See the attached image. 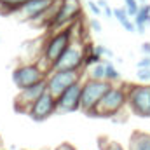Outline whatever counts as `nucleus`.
<instances>
[{
    "label": "nucleus",
    "instance_id": "nucleus-1",
    "mask_svg": "<svg viewBox=\"0 0 150 150\" xmlns=\"http://www.w3.org/2000/svg\"><path fill=\"white\" fill-rule=\"evenodd\" d=\"M91 44L82 42L80 38H72L65 52L59 56V59L54 63L52 70H80L86 61V54L89 51Z\"/></svg>",
    "mask_w": 150,
    "mask_h": 150
},
{
    "label": "nucleus",
    "instance_id": "nucleus-2",
    "mask_svg": "<svg viewBox=\"0 0 150 150\" xmlns=\"http://www.w3.org/2000/svg\"><path fill=\"white\" fill-rule=\"evenodd\" d=\"M72 38H74V23L68 28H61L59 32H56L54 35H51V38L45 44V49H44V61H45L47 68L52 70L54 63L65 52V49L68 47V44L72 42Z\"/></svg>",
    "mask_w": 150,
    "mask_h": 150
},
{
    "label": "nucleus",
    "instance_id": "nucleus-3",
    "mask_svg": "<svg viewBox=\"0 0 150 150\" xmlns=\"http://www.w3.org/2000/svg\"><path fill=\"white\" fill-rule=\"evenodd\" d=\"M126 103H127V89L115 87L112 84V87L105 93V96L100 100V103L94 107V110L91 113L98 117H112L120 112Z\"/></svg>",
    "mask_w": 150,
    "mask_h": 150
},
{
    "label": "nucleus",
    "instance_id": "nucleus-4",
    "mask_svg": "<svg viewBox=\"0 0 150 150\" xmlns=\"http://www.w3.org/2000/svg\"><path fill=\"white\" fill-rule=\"evenodd\" d=\"M110 87H112V82H108V80L89 79L87 82H84L82 93H80V110L86 113H91Z\"/></svg>",
    "mask_w": 150,
    "mask_h": 150
},
{
    "label": "nucleus",
    "instance_id": "nucleus-5",
    "mask_svg": "<svg viewBox=\"0 0 150 150\" xmlns=\"http://www.w3.org/2000/svg\"><path fill=\"white\" fill-rule=\"evenodd\" d=\"M127 103L133 113L140 117H150V86H129Z\"/></svg>",
    "mask_w": 150,
    "mask_h": 150
},
{
    "label": "nucleus",
    "instance_id": "nucleus-6",
    "mask_svg": "<svg viewBox=\"0 0 150 150\" xmlns=\"http://www.w3.org/2000/svg\"><path fill=\"white\" fill-rule=\"evenodd\" d=\"M82 14V5L80 0H59L56 16L51 23L52 28H65L70 26L74 21H77Z\"/></svg>",
    "mask_w": 150,
    "mask_h": 150
},
{
    "label": "nucleus",
    "instance_id": "nucleus-7",
    "mask_svg": "<svg viewBox=\"0 0 150 150\" xmlns=\"http://www.w3.org/2000/svg\"><path fill=\"white\" fill-rule=\"evenodd\" d=\"M79 80H80V70H54L45 82H47V91L54 98H58L65 89H68Z\"/></svg>",
    "mask_w": 150,
    "mask_h": 150
},
{
    "label": "nucleus",
    "instance_id": "nucleus-8",
    "mask_svg": "<svg viewBox=\"0 0 150 150\" xmlns=\"http://www.w3.org/2000/svg\"><path fill=\"white\" fill-rule=\"evenodd\" d=\"M44 91H47V82L40 80L33 86H28L25 89H19L18 98L14 100V108L19 113H28L30 108L33 107V103L44 94Z\"/></svg>",
    "mask_w": 150,
    "mask_h": 150
},
{
    "label": "nucleus",
    "instance_id": "nucleus-9",
    "mask_svg": "<svg viewBox=\"0 0 150 150\" xmlns=\"http://www.w3.org/2000/svg\"><path fill=\"white\" fill-rule=\"evenodd\" d=\"M45 77V70L40 68V65H21L12 72V80L16 84L18 89H25L28 86H33L40 80H44Z\"/></svg>",
    "mask_w": 150,
    "mask_h": 150
},
{
    "label": "nucleus",
    "instance_id": "nucleus-10",
    "mask_svg": "<svg viewBox=\"0 0 150 150\" xmlns=\"http://www.w3.org/2000/svg\"><path fill=\"white\" fill-rule=\"evenodd\" d=\"M80 93H82V82L79 80L56 98V112L68 113L79 110L80 108Z\"/></svg>",
    "mask_w": 150,
    "mask_h": 150
},
{
    "label": "nucleus",
    "instance_id": "nucleus-11",
    "mask_svg": "<svg viewBox=\"0 0 150 150\" xmlns=\"http://www.w3.org/2000/svg\"><path fill=\"white\" fill-rule=\"evenodd\" d=\"M56 112V98L49 93V91H44V94L38 98L37 101L33 103V107L30 108L28 115L33 119V120H45L49 119L52 113Z\"/></svg>",
    "mask_w": 150,
    "mask_h": 150
},
{
    "label": "nucleus",
    "instance_id": "nucleus-12",
    "mask_svg": "<svg viewBox=\"0 0 150 150\" xmlns=\"http://www.w3.org/2000/svg\"><path fill=\"white\" fill-rule=\"evenodd\" d=\"M54 2H56V0H54ZM51 5H52V0H26V4L18 9V14H19L21 19L35 21L38 16H40L44 11H47Z\"/></svg>",
    "mask_w": 150,
    "mask_h": 150
},
{
    "label": "nucleus",
    "instance_id": "nucleus-13",
    "mask_svg": "<svg viewBox=\"0 0 150 150\" xmlns=\"http://www.w3.org/2000/svg\"><path fill=\"white\" fill-rule=\"evenodd\" d=\"M129 150H150V134L136 131L129 138Z\"/></svg>",
    "mask_w": 150,
    "mask_h": 150
},
{
    "label": "nucleus",
    "instance_id": "nucleus-14",
    "mask_svg": "<svg viewBox=\"0 0 150 150\" xmlns=\"http://www.w3.org/2000/svg\"><path fill=\"white\" fill-rule=\"evenodd\" d=\"M134 25L138 33H145V26L150 25V4H143L138 9V14L134 16Z\"/></svg>",
    "mask_w": 150,
    "mask_h": 150
},
{
    "label": "nucleus",
    "instance_id": "nucleus-15",
    "mask_svg": "<svg viewBox=\"0 0 150 150\" xmlns=\"http://www.w3.org/2000/svg\"><path fill=\"white\" fill-rule=\"evenodd\" d=\"M113 18L124 26V30L126 32H136V25L131 21V16L127 14V11L126 9H113Z\"/></svg>",
    "mask_w": 150,
    "mask_h": 150
},
{
    "label": "nucleus",
    "instance_id": "nucleus-16",
    "mask_svg": "<svg viewBox=\"0 0 150 150\" xmlns=\"http://www.w3.org/2000/svg\"><path fill=\"white\" fill-rule=\"evenodd\" d=\"M25 4H26V0H0V12L2 14L18 12V9Z\"/></svg>",
    "mask_w": 150,
    "mask_h": 150
},
{
    "label": "nucleus",
    "instance_id": "nucleus-17",
    "mask_svg": "<svg viewBox=\"0 0 150 150\" xmlns=\"http://www.w3.org/2000/svg\"><path fill=\"white\" fill-rule=\"evenodd\" d=\"M89 79L94 80H105V63H94L89 67Z\"/></svg>",
    "mask_w": 150,
    "mask_h": 150
},
{
    "label": "nucleus",
    "instance_id": "nucleus-18",
    "mask_svg": "<svg viewBox=\"0 0 150 150\" xmlns=\"http://www.w3.org/2000/svg\"><path fill=\"white\" fill-rule=\"evenodd\" d=\"M119 79H120L119 70L113 67L110 61H107V63H105V80H108V82H117Z\"/></svg>",
    "mask_w": 150,
    "mask_h": 150
},
{
    "label": "nucleus",
    "instance_id": "nucleus-19",
    "mask_svg": "<svg viewBox=\"0 0 150 150\" xmlns=\"http://www.w3.org/2000/svg\"><path fill=\"white\" fill-rule=\"evenodd\" d=\"M124 9L127 11V14L131 18H134L138 14V9H140V2L138 0H124Z\"/></svg>",
    "mask_w": 150,
    "mask_h": 150
},
{
    "label": "nucleus",
    "instance_id": "nucleus-20",
    "mask_svg": "<svg viewBox=\"0 0 150 150\" xmlns=\"http://www.w3.org/2000/svg\"><path fill=\"white\" fill-rule=\"evenodd\" d=\"M136 79H138L140 82H149L150 80V67L138 68V70H136Z\"/></svg>",
    "mask_w": 150,
    "mask_h": 150
},
{
    "label": "nucleus",
    "instance_id": "nucleus-21",
    "mask_svg": "<svg viewBox=\"0 0 150 150\" xmlns=\"http://www.w3.org/2000/svg\"><path fill=\"white\" fill-rule=\"evenodd\" d=\"M105 138H101V142H100V147L101 150H124L119 143H115V142H110V140H107V142H103Z\"/></svg>",
    "mask_w": 150,
    "mask_h": 150
},
{
    "label": "nucleus",
    "instance_id": "nucleus-22",
    "mask_svg": "<svg viewBox=\"0 0 150 150\" xmlns=\"http://www.w3.org/2000/svg\"><path fill=\"white\" fill-rule=\"evenodd\" d=\"M94 51H96V52H98L101 58H103V56H107V58H112V56H113V52L110 51V49H107L105 45H94Z\"/></svg>",
    "mask_w": 150,
    "mask_h": 150
},
{
    "label": "nucleus",
    "instance_id": "nucleus-23",
    "mask_svg": "<svg viewBox=\"0 0 150 150\" xmlns=\"http://www.w3.org/2000/svg\"><path fill=\"white\" fill-rule=\"evenodd\" d=\"M87 7H89V11H91L94 16H100V14H101V7H100L98 4H94L93 0H89V2H87Z\"/></svg>",
    "mask_w": 150,
    "mask_h": 150
},
{
    "label": "nucleus",
    "instance_id": "nucleus-24",
    "mask_svg": "<svg viewBox=\"0 0 150 150\" xmlns=\"http://www.w3.org/2000/svg\"><path fill=\"white\" fill-rule=\"evenodd\" d=\"M138 68H145V67H150V54H147V56H143L140 61H138V65H136Z\"/></svg>",
    "mask_w": 150,
    "mask_h": 150
},
{
    "label": "nucleus",
    "instance_id": "nucleus-25",
    "mask_svg": "<svg viewBox=\"0 0 150 150\" xmlns=\"http://www.w3.org/2000/svg\"><path fill=\"white\" fill-rule=\"evenodd\" d=\"M89 25H91V28H93V30H94L96 33H100V32H101V23H100L98 19H93V21H91Z\"/></svg>",
    "mask_w": 150,
    "mask_h": 150
},
{
    "label": "nucleus",
    "instance_id": "nucleus-26",
    "mask_svg": "<svg viewBox=\"0 0 150 150\" xmlns=\"http://www.w3.org/2000/svg\"><path fill=\"white\" fill-rule=\"evenodd\" d=\"M54 150H77L74 145H70V143H61V145H58Z\"/></svg>",
    "mask_w": 150,
    "mask_h": 150
},
{
    "label": "nucleus",
    "instance_id": "nucleus-27",
    "mask_svg": "<svg viewBox=\"0 0 150 150\" xmlns=\"http://www.w3.org/2000/svg\"><path fill=\"white\" fill-rule=\"evenodd\" d=\"M142 51H143V52H147V54H150V42L142 44Z\"/></svg>",
    "mask_w": 150,
    "mask_h": 150
},
{
    "label": "nucleus",
    "instance_id": "nucleus-28",
    "mask_svg": "<svg viewBox=\"0 0 150 150\" xmlns=\"http://www.w3.org/2000/svg\"><path fill=\"white\" fill-rule=\"evenodd\" d=\"M138 2H140L142 5H143V4H147V0H138Z\"/></svg>",
    "mask_w": 150,
    "mask_h": 150
},
{
    "label": "nucleus",
    "instance_id": "nucleus-29",
    "mask_svg": "<svg viewBox=\"0 0 150 150\" xmlns=\"http://www.w3.org/2000/svg\"><path fill=\"white\" fill-rule=\"evenodd\" d=\"M52 2H54V0H52Z\"/></svg>",
    "mask_w": 150,
    "mask_h": 150
}]
</instances>
